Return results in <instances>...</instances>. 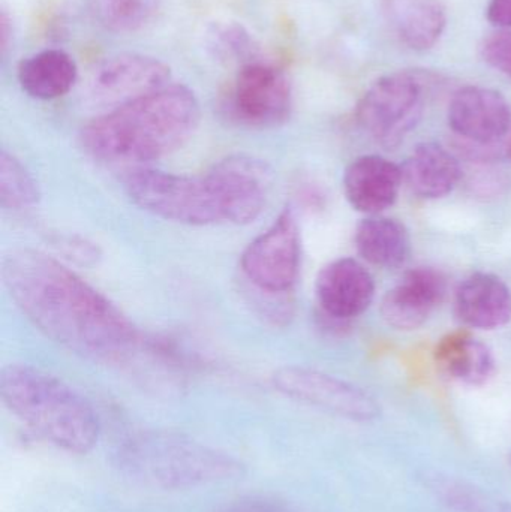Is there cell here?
Wrapping results in <instances>:
<instances>
[{
  "instance_id": "obj_2",
  "label": "cell",
  "mask_w": 511,
  "mask_h": 512,
  "mask_svg": "<svg viewBox=\"0 0 511 512\" xmlns=\"http://www.w3.org/2000/svg\"><path fill=\"white\" fill-rule=\"evenodd\" d=\"M200 117L194 92L168 84L90 120L81 131V144L107 164H146L185 146Z\"/></svg>"
},
{
  "instance_id": "obj_14",
  "label": "cell",
  "mask_w": 511,
  "mask_h": 512,
  "mask_svg": "<svg viewBox=\"0 0 511 512\" xmlns=\"http://www.w3.org/2000/svg\"><path fill=\"white\" fill-rule=\"evenodd\" d=\"M446 295V279L431 267L408 270L381 300V316L390 327L413 331L426 324Z\"/></svg>"
},
{
  "instance_id": "obj_10",
  "label": "cell",
  "mask_w": 511,
  "mask_h": 512,
  "mask_svg": "<svg viewBox=\"0 0 511 512\" xmlns=\"http://www.w3.org/2000/svg\"><path fill=\"white\" fill-rule=\"evenodd\" d=\"M225 222L251 224L267 203L272 171L260 159L236 155L218 162L207 173Z\"/></svg>"
},
{
  "instance_id": "obj_27",
  "label": "cell",
  "mask_w": 511,
  "mask_h": 512,
  "mask_svg": "<svg viewBox=\"0 0 511 512\" xmlns=\"http://www.w3.org/2000/svg\"><path fill=\"white\" fill-rule=\"evenodd\" d=\"M221 512H288L281 504L264 498H248L227 505Z\"/></svg>"
},
{
  "instance_id": "obj_31",
  "label": "cell",
  "mask_w": 511,
  "mask_h": 512,
  "mask_svg": "<svg viewBox=\"0 0 511 512\" xmlns=\"http://www.w3.org/2000/svg\"><path fill=\"white\" fill-rule=\"evenodd\" d=\"M510 462H511V459H510Z\"/></svg>"
},
{
  "instance_id": "obj_20",
  "label": "cell",
  "mask_w": 511,
  "mask_h": 512,
  "mask_svg": "<svg viewBox=\"0 0 511 512\" xmlns=\"http://www.w3.org/2000/svg\"><path fill=\"white\" fill-rule=\"evenodd\" d=\"M78 68L66 51H39L18 66V83L30 98L51 101L62 98L77 83Z\"/></svg>"
},
{
  "instance_id": "obj_22",
  "label": "cell",
  "mask_w": 511,
  "mask_h": 512,
  "mask_svg": "<svg viewBox=\"0 0 511 512\" xmlns=\"http://www.w3.org/2000/svg\"><path fill=\"white\" fill-rule=\"evenodd\" d=\"M206 47L221 62L246 65L254 62L257 45L242 24L234 21H216L206 32Z\"/></svg>"
},
{
  "instance_id": "obj_18",
  "label": "cell",
  "mask_w": 511,
  "mask_h": 512,
  "mask_svg": "<svg viewBox=\"0 0 511 512\" xmlns=\"http://www.w3.org/2000/svg\"><path fill=\"white\" fill-rule=\"evenodd\" d=\"M380 6L396 38L411 50H429L446 29V8L440 0H380Z\"/></svg>"
},
{
  "instance_id": "obj_25",
  "label": "cell",
  "mask_w": 511,
  "mask_h": 512,
  "mask_svg": "<svg viewBox=\"0 0 511 512\" xmlns=\"http://www.w3.org/2000/svg\"><path fill=\"white\" fill-rule=\"evenodd\" d=\"M476 170L468 176L467 186L471 194L483 200L501 197L509 189L510 179L494 164H474Z\"/></svg>"
},
{
  "instance_id": "obj_17",
  "label": "cell",
  "mask_w": 511,
  "mask_h": 512,
  "mask_svg": "<svg viewBox=\"0 0 511 512\" xmlns=\"http://www.w3.org/2000/svg\"><path fill=\"white\" fill-rule=\"evenodd\" d=\"M404 185L423 200H438L452 194L464 179L461 159L438 143H422L401 165Z\"/></svg>"
},
{
  "instance_id": "obj_19",
  "label": "cell",
  "mask_w": 511,
  "mask_h": 512,
  "mask_svg": "<svg viewBox=\"0 0 511 512\" xmlns=\"http://www.w3.org/2000/svg\"><path fill=\"white\" fill-rule=\"evenodd\" d=\"M435 360L449 378L471 387L486 384L495 372L491 349L468 331L443 337L435 349Z\"/></svg>"
},
{
  "instance_id": "obj_21",
  "label": "cell",
  "mask_w": 511,
  "mask_h": 512,
  "mask_svg": "<svg viewBox=\"0 0 511 512\" xmlns=\"http://www.w3.org/2000/svg\"><path fill=\"white\" fill-rule=\"evenodd\" d=\"M354 243L366 262L383 268L401 267L411 252L407 227L380 215L369 216L357 225Z\"/></svg>"
},
{
  "instance_id": "obj_11",
  "label": "cell",
  "mask_w": 511,
  "mask_h": 512,
  "mask_svg": "<svg viewBox=\"0 0 511 512\" xmlns=\"http://www.w3.org/2000/svg\"><path fill=\"white\" fill-rule=\"evenodd\" d=\"M170 66L138 53H123L102 62L89 81L93 101L111 110L168 86Z\"/></svg>"
},
{
  "instance_id": "obj_6",
  "label": "cell",
  "mask_w": 511,
  "mask_h": 512,
  "mask_svg": "<svg viewBox=\"0 0 511 512\" xmlns=\"http://www.w3.org/2000/svg\"><path fill=\"white\" fill-rule=\"evenodd\" d=\"M425 108V86L410 72L375 81L357 105L360 128L386 147H395L416 128Z\"/></svg>"
},
{
  "instance_id": "obj_13",
  "label": "cell",
  "mask_w": 511,
  "mask_h": 512,
  "mask_svg": "<svg viewBox=\"0 0 511 512\" xmlns=\"http://www.w3.org/2000/svg\"><path fill=\"white\" fill-rule=\"evenodd\" d=\"M315 292L324 315L344 324L371 306L375 297L374 277L357 259H336L318 274Z\"/></svg>"
},
{
  "instance_id": "obj_28",
  "label": "cell",
  "mask_w": 511,
  "mask_h": 512,
  "mask_svg": "<svg viewBox=\"0 0 511 512\" xmlns=\"http://www.w3.org/2000/svg\"><path fill=\"white\" fill-rule=\"evenodd\" d=\"M486 15L494 26L511 29V0H491Z\"/></svg>"
},
{
  "instance_id": "obj_24",
  "label": "cell",
  "mask_w": 511,
  "mask_h": 512,
  "mask_svg": "<svg viewBox=\"0 0 511 512\" xmlns=\"http://www.w3.org/2000/svg\"><path fill=\"white\" fill-rule=\"evenodd\" d=\"M39 200V189L32 174L14 156L0 155V204L3 209L26 210Z\"/></svg>"
},
{
  "instance_id": "obj_1",
  "label": "cell",
  "mask_w": 511,
  "mask_h": 512,
  "mask_svg": "<svg viewBox=\"0 0 511 512\" xmlns=\"http://www.w3.org/2000/svg\"><path fill=\"white\" fill-rule=\"evenodd\" d=\"M2 279L23 315L48 339L93 360H116L137 342L132 322L68 267L33 249L2 262Z\"/></svg>"
},
{
  "instance_id": "obj_30",
  "label": "cell",
  "mask_w": 511,
  "mask_h": 512,
  "mask_svg": "<svg viewBox=\"0 0 511 512\" xmlns=\"http://www.w3.org/2000/svg\"><path fill=\"white\" fill-rule=\"evenodd\" d=\"M503 152L504 158H507L509 161H511V128L509 134H507L506 138L503 140Z\"/></svg>"
},
{
  "instance_id": "obj_23",
  "label": "cell",
  "mask_w": 511,
  "mask_h": 512,
  "mask_svg": "<svg viewBox=\"0 0 511 512\" xmlns=\"http://www.w3.org/2000/svg\"><path fill=\"white\" fill-rule=\"evenodd\" d=\"M96 20L113 32H135L146 26L158 9V0H90Z\"/></svg>"
},
{
  "instance_id": "obj_7",
  "label": "cell",
  "mask_w": 511,
  "mask_h": 512,
  "mask_svg": "<svg viewBox=\"0 0 511 512\" xmlns=\"http://www.w3.org/2000/svg\"><path fill=\"white\" fill-rule=\"evenodd\" d=\"M243 274L267 294H285L296 283L300 270V230L290 210L246 248Z\"/></svg>"
},
{
  "instance_id": "obj_29",
  "label": "cell",
  "mask_w": 511,
  "mask_h": 512,
  "mask_svg": "<svg viewBox=\"0 0 511 512\" xmlns=\"http://www.w3.org/2000/svg\"><path fill=\"white\" fill-rule=\"evenodd\" d=\"M12 35V29H9V18L5 12H2V17H0V48H2V53H5L6 48H8L9 36Z\"/></svg>"
},
{
  "instance_id": "obj_12",
  "label": "cell",
  "mask_w": 511,
  "mask_h": 512,
  "mask_svg": "<svg viewBox=\"0 0 511 512\" xmlns=\"http://www.w3.org/2000/svg\"><path fill=\"white\" fill-rule=\"evenodd\" d=\"M447 119L458 140L500 144L511 128V108L497 90L467 86L453 95Z\"/></svg>"
},
{
  "instance_id": "obj_15",
  "label": "cell",
  "mask_w": 511,
  "mask_h": 512,
  "mask_svg": "<svg viewBox=\"0 0 511 512\" xmlns=\"http://www.w3.org/2000/svg\"><path fill=\"white\" fill-rule=\"evenodd\" d=\"M404 185L402 168L380 155L354 159L344 174V192L357 212L380 215L398 200Z\"/></svg>"
},
{
  "instance_id": "obj_5",
  "label": "cell",
  "mask_w": 511,
  "mask_h": 512,
  "mask_svg": "<svg viewBox=\"0 0 511 512\" xmlns=\"http://www.w3.org/2000/svg\"><path fill=\"white\" fill-rule=\"evenodd\" d=\"M123 186L132 203L165 221L191 227L224 222L218 197L207 176H177L137 168L125 177Z\"/></svg>"
},
{
  "instance_id": "obj_26",
  "label": "cell",
  "mask_w": 511,
  "mask_h": 512,
  "mask_svg": "<svg viewBox=\"0 0 511 512\" xmlns=\"http://www.w3.org/2000/svg\"><path fill=\"white\" fill-rule=\"evenodd\" d=\"M480 53L491 68L511 78V29L488 36L480 47Z\"/></svg>"
},
{
  "instance_id": "obj_16",
  "label": "cell",
  "mask_w": 511,
  "mask_h": 512,
  "mask_svg": "<svg viewBox=\"0 0 511 512\" xmlns=\"http://www.w3.org/2000/svg\"><path fill=\"white\" fill-rule=\"evenodd\" d=\"M455 307L467 327L497 330L511 321L510 286L495 274H471L456 291Z\"/></svg>"
},
{
  "instance_id": "obj_3",
  "label": "cell",
  "mask_w": 511,
  "mask_h": 512,
  "mask_svg": "<svg viewBox=\"0 0 511 512\" xmlns=\"http://www.w3.org/2000/svg\"><path fill=\"white\" fill-rule=\"evenodd\" d=\"M0 397L21 423L54 447L86 454L98 444L101 424L93 406L50 373L11 364L0 373Z\"/></svg>"
},
{
  "instance_id": "obj_8",
  "label": "cell",
  "mask_w": 511,
  "mask_h": 512,
  "mask_svg": "<svg viewBox=\"0 0 511 512\" xmlns=\"http://www.w3.org/2000/svg\"><path fill=\"white\" fill-rule=\"evenodd\" d=\"M291 107V83L278 66L254 60L237 72L231 111L240 122L254 128H273L287 122Z\"/></svg>"
},
{
  "instance_id": "obj_9",
  "label": "cell",
  "mask_w": 511,
  "mask_h": 512,
  "mask_svg": "<svg viewBox=\"0 0 511 512\" xmlns=\"http://www.w3.org/2000/svg\"><path fill=\"white\" fill-rule=\"evenodd\" d=\"M273 385L291 399L347 420L372 421L380 417V405L362 388L317 370L284 367L273 375Z\"/></svg>"
},
{
  "instance_id": "obj_4",
  "label": "cell",
  "mask_w": 511,
  "mask_h": 512,
  "mask_svg": "<svg viewBox=\"0 0 511 512\" xmlns=\"http://www.w3.org/2000/svg\"><path fill=\"white\" fill-rule=\"evenodd\" d=\"M125 477L141 486L188 490L236 480L243 465L230 454L173 433H144L126 439L114 454Z\"/></svg>"
}]
</instances>
